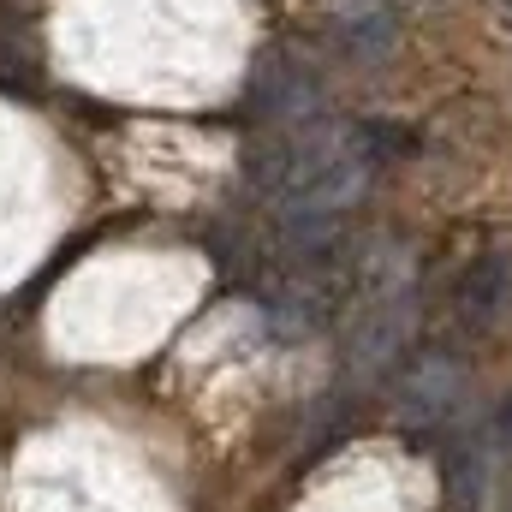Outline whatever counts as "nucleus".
<instances>
[{
  "mask_svg": "<svg viewBox=\"0 0 512 512\" xmlns=\"http://www.w3.org/2000/svg\"><path fill=\"white\" fill-rule=\"evenodd\" d=\"M471 399V364L453 346H411L393 364V417L411 435L447 429Z\"/></svg>",
  "mask_w": 512,
  "mask_h": 512,
  "instance_id": "f257e3e1",
  "label": "nucleus"
},
{
  "mask_svg": "<svg viewBox=\"0 0 512 512\" xmlns=\"http://www.w3.org/2000/svg\"><path fill=\"white\" fill-rule=\"evenodd\" d=\"M322 102H328V90H322V78H316L310 60H298L292 48H262L256 54V66H251L256 120H268V126H304V120L322 114Z\"/></svg>",
  "mask_w": 512,
  "mask_h": 512,
  "instance_id": "f03ea898",
  "label": "nucleus"
},
{
  "mask_svg": "<svg viewBox=\"0 0 512 512\" xmlns=\"http://www.w3.org/2000/svg\"><path fill=\"white\" fill-rule=\"evenodd\" d=\"M447 316L459 334H489L512 316V251H477L447 286Z\"/></svg>",
  "mask_w": 512,
  "mask_h": 512,
  "instance_id": "7ed1b4c3",
  "label": "nucleus"
},
{
  "mask_svg": "<svg viewBox=\"0 0 512 512\" xmlns=\"http://www.w3.org/2000/svg\"><path fill=\"white\" fill-rule=\"evenodd\" d=\"M441 489H447V512H477L495 495V465H489V447L465 429L447 435L441 447Z\"/></svg>",
  "mask_w": 512,
  "mask_h": 512,
  "instance_id": "20e7f679",
  "label": "nucleus"
},
{
  "mask_svg": "<svg viewBox=\"0 0 512 512\" xmlns=\"http://www.w3.org/2000/svg\"><path fill=\"white\" fill-rule=\"evenodd\" d=\"M334 42H340V54H352V60H387L393 42H399V12L382 6V0H370V6H358V12H340V18H334Z\"/></svg>",
  "mask_w": 512,
  "mask_h": 512,
  "instance_id": "39448f33",
  "label": "nucleus"
},
{
  "mask_svg": "<svg viewBox=\"0 0 512 512\" xmlns=\"http://www.w3.org/2000/svg\"><path fill=\"white\" fill-rule=\"evenodd\" d=\"M30 66H36V48H30L24 12H0V72L18 78V72H30Z\"/></svg>",
  "mask_w": 512,
  "mask_h": 512,
  "instance_id": "423d86ee",
  "label": "nucleus"
},
{
  "mask_svg": "<svg viewBox=\"0 0 512 512\" xmlns=\"http://www.w3.org/2000/svg\"><path fill=\"white\" fill-rule=\"evenodd\" d=\"M489 441L501 447V453H512V393L495 405V423H489Z\"/></svg>",
  "mask_w": 512,
  "mask_h": 512,
  "instance_id": "0eeeda50",
  "label": "nucleus"
}]
</instances>
